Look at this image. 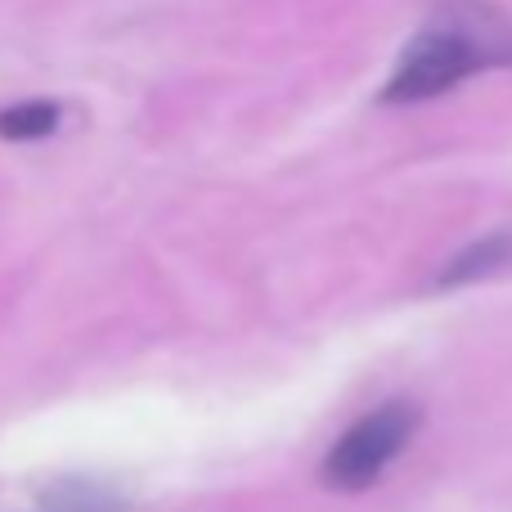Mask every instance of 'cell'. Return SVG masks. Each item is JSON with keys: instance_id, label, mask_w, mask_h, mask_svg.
Segmentation results:
<instances>
[{"instance_id": "1", "label": "cell", "mask_w": 512, "mask_h": 512, "mask_svg": "<svg viewBox=\"0 0 512 512\" xmlns=\"http://www.w3.org/2000/svg\"><path fill=\"white\" fill-rule=\"evenodd\" d=\"M490 68H512V18L481 0H445L405 45L382 104H423Z\"/></svg>"}, {"instance_id": "2", "label": "cell", "mask_w": 512, "mask_h": 512, "mask_svg": "<svg viewBox=\"0 0 512 512\" xmlns=\"http://www.w3.org/2000/svg\"><path fill=\"white\" fill-rule=\"evenodd\" d=\"M414 427H418V409L405 405V400H391V405L364 414L360 423L328 450L324 481L333 490H369L373 481L391 468V459L409 445Z\"/></svg>"}, {"instance_id": "3", "label": "cell", "mask_w": 512, "mask_h": 512, "mask_svg": "<svg viewBox=\"0 0 512 512\" xmlns=\"http://www.w3.org/2000/svg\"><path fill=\"white\" fill-rule=\"evenodd\" d=\"M512 261V234H486V239L468 243L459 256H454L450 265H445L441 283L450 288V283H472V279H486V274L504 270Z\"/></svg>"}, {"instance_id": "4", "label": "cell", "mask_w": 512, "mask_h": 512, "mask_svg": "<svg viewBox=\"0 0 512 512\" xmlns=\"http://www.w3.org/2000/svg\"><path fill=\"white\" fill-rule=\"evenodd\" d=\"M59 122V108L50 99H27V104H14L0 113V135L5 140H45Z\"/></svg>"}]
</instances>
